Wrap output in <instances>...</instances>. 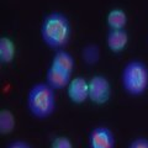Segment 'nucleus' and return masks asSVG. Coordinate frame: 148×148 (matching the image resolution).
<instances>
[{
    "label": "nucleus",
    "instance_id": "nucleus-9",
    "mask_svg": "<svg viewBox=\"0 0 148 148\" xmlns=\"http://www.w3.org/2000/svg\"><path fill=\"white\" fill-rule=\"evenodd\" d=\"M51 66L61 69V71L72 75L74 69H75V59H74V57L68 51L59 49V51H56L54 52L52 61H51Z\"/></svg>",
    "mask_w": 148,
    "mask_h": 148
},
{
    "label": "nucleus",
    "instance_id": "nucleus-8",
    "mask_svg": "<svg viewBox=\"0 0 148 148\" xmlns=\"http://www.w3.org/2000/svg\"><path fill=\"white\" fill-rule=\"evenodd\" d=\"M71 80H72L71 74H68V73L63 72L61 69H58V68H56V67L49 64L47 72H46L45 82L47 83L52 89H54L56 91L67 89V86H68L69 83H71Z\"/></svg>",
    "mask_w": 148,
    "mask_h": 148
},
{
    "label": "nucleus",
    "instance_id": "nucleus-11",
    "mask_svg": "<svg viewBox=\"0 0 148 148\" xmlns=\"http://www.w3.org/2000/svg\"><path fill=\"white\" fill-rule=\"evenodd\" d=\"M16 56V45L9 36L0 37V63L10 64L14 62Z\"/></svg>",
    "mask_w": 148,
    "mask_h": 148
},
{
    "label": "nucleus",
    "instance_id": "nucleus-16",
    "mask_svg": "<svg viewBox=\"0 0 148 148\" xmlns=\"http://www.w3.org/2000/svg\"><path fill=\"white\" fill-rule=\"evenodd\" d=\"M6 148H32V147L29 142H26L24 140H15L9 143Z\"/></svg>",
    "mask_w": 148,
    "mask_h": 148
},
{
    "label": "nucleus",
    "instance_id": "nucleus-12",
    "mask_svg": "<svg viewBox=\"0 0 148 148\" xmlns=\"http://www.w3.org/2000/svg\"><path fill=\"white\" fill-rule=\"evenodd\" d=\"M16 127V119L15 115L10 109H1L0 110V135L6 136L14 132Z\"/></svg>",
    "mask_w": 148,
    "mask_h": 148
},
{
    "label": "nucleus",
    "instance_id": "nucleus-3",
    "mask_svg": "<svg viewBox=\"0 0 148 148\" xmlns=\"http://www.w3.org/2000/svg\"><path fill=\"white\" fill-rule=\"evenodd\" d=\"M123 91L132 98H140L148 90V67L140 59L128 61L120 75Z\"/></svg>",
    "mask_w": 148,
    "mask_h": 148
},
{
    "label": "nucleus",
    "instance_id": "nucleus-1",
    "mask_svg": "<svg viewBox=\"0 0 148 148\" xmlns=\"http://www.w3.org/2000/svg\"><path fill=\"white\" fill-rule=\"evenodd\" d=\"M40 36L49 49H66L72 38V25L68 16L61 11L46 14L41 22Z\"/></svg>",
    "mask_w": 148,
    "mask_h": 148
},
{
    "label": "nucleus",
    "instance_id": "nucleus-7",
    "mask_svg": "<svg viewBox=\"0 0 148 148\" xmlns=\"http://www.w3.org/2000/svg\"><path fill=\"white\" fill-rule=\"evenodd\" d=\"M130 37L126 29L125 30H109L106 35V46L111 53L119 54L126 49Z\"/></svg>",
    "mask_w": 148,
    "mask_h": 148
},
{
    "label": "nucleus",
    "instance_id": "nucleus-13",
    "mask_svg": "<svg viewBox=\"0 0 148 148\" xmlns=\"http://www.w3.org/2000/svg\"><path fill=\"white\" fill-rule=\"evenodd\" d=\"M82 59L86 66H95L100 61V47L96 43H88L82 48Z\"/></svg>",
    "mask_w": 148,
    "mask_h": 148
},
{
    "label": "nucleus",
    "instance_id": "nucleus-4",
    "mask_svg": "<svg viewBox=\"0 0 148 148\" xmlns=\"http://www.w3.org/2000/svg\"><path fill=\"white\" fill-rule=\"evenodd\" d=\"M112 88L103 74H95L89 79V101L96 106H104L110 101Z\"/></svg>",
    "mask_w": 148,
    "mask_h": 148
},
{
    "label": "nucleus",
    "instance_id": "nucleus-5",
    "mask_svg": "<svg viewBox=\"0 0 148 148\" xmlns=\"http://www.w3.org/2000/svg\"><path fill=\"white\" fill-rule=\"evenodd\" d=\"M89 148H116V137L106 126H96L88 135Z\"/></svg>",
    "mask_w": 148,
    "mask_h": 148
},
{
    "label": "nucleus",
    "instance_id": "nucleus-14",
    "mask_svg": "<svg viewBox=\"0 0 148 148\" xmlns=\"http://www.w3.org/2000/svg\"><path fill=\"white\" fill-rule=\"evenodd\" d=\"M49 148H73V143L66 136H57L51 142Z\"/></svg>",
    "mask_w": 148,
    "mask_h": 148
},
{
    "label": "nucleus",
    "instance_id": "nucleus-10",
    "mask_svg": "<svg viewBox=\"0 0 148 148\" xmlns=\"http://www.w3.org/2000/svg\"><path fill=\"white\" fill-rule=\"evenodd\" d=\"M127 14L121 8H114L106 15V25L109 30H125L127 25Z\"/></svg>",
    "mask_w": 148,
    "mask_h": 148
},
{
    "label": "nucleus",
    "instance_id": "nucleus-15",
    "mask_svg": "<svg viewBox=\"0 0 148 148\" xmlns=\"http://www.w3.org/2000/svg\"><path fill=\"white\" fill-rule=\"evenodd\" d=\"M127 148H148V138L146 137H136L130 142Z\"/></svg>",
    "mask_w": 148,
    "mask_h": 148
},
{
    "label": "nucleus",
    "instance_id": "nucleus-2",
    "mask_svg": "<svg viewBox=\"0 0 148 148\" xmlns=\"http://www.w3.org/2000/svg\"><path fill=\"white\" fill-rule=\"evenodd\" d=\"M26 106L31 116L37 120H46L51 117L57 109L56 90L46 82L36 83L27 92Z\"/></svg>",
    "mask_w": 148,
    "mask_h": 148
},
{
    "label": "nucleus",
    "instance_id": "nucleus-6",
    "mask_svg": "<svg viewBox=\"0 0 148 148\" xmlns=\"http://www.w3.org/2000/svg\"><path fill=\"white\" fill-rule=\"evenodd\" d=\"M67 96L74 105H83L89 100V80L83 77L72 78L67 86Z\"/></svg>",
    "mask_w": 148,
    "mask_h": 148
}]
</instances>
